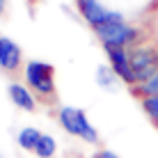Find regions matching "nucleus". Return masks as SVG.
<instances>
[{
  "mask_svg": "<svg viewBox=\"0 0 158 158\" xmlns=\"http://www.w3.org/2000/svg\"><path fill=\"white\" fill-rule=\"evenodd\" d=\"M96 37L101 39L103 48L108 46H119V48H131L135 46V44H142V30L135 28V25L126 23V19H124L119 12H112L110 19L106 21L103 25L99 28H94Z\"/></svg>",
  "mask_w": 158,
  "mask_h": 158,
  "instance_id": "1",
  "label": "nucleus"
},
{
  "mask_svg": "<svg viewBox=\"0 0 158 158\" xmlns=\"http://www.w3.org/2000/svg\"><path fill=\"white\" fill-rule=\"evenodd\" d=\"M23 78L28 87L35 92L37 99L44 103H55L57 101V85H55V69L53 64L44 60H30L23 67Z\"/></svg>",
  "mask_w": 158,
  "mask_h": 158,
  "instance_id": "2",
  "label": "nucleus"
},
{
  "mask_svg": "<svg viewBox=\"0 0 158 158\" xmlns=\"http://www.w3.org/2000/svg\"><path fill=\"white\" fill-rule=\"evenodd\" d=\"M57 124L73 138L85 140L87 144H99V133L87 119V112L73 106H60L57 108Z\"/></svg>",
  "mask_w": 158,
  "mask_h": 158,
  "instance_id": "3",
  "label": "nucleus"
},
{
  "mask_svg": "<svg viewBox=\"0 0 158 158\" xmlns=\"http://www.w3.org/2000/svg\"><path fill=\"white\" fill-rule=\"evenodd\" d=\"M131 67H133L135 80L142 83L151 73L158 71V46L156 44H135L128 48Z\"/></svg>",
  "mask_w": 158,
  "mask_h": 158,
  "instance_id": "4",
  "label": "nucleus"
},
{
  "mask_svg": "<svg viewBox=\"0 0 158 158\" xmlns=\"http://www.w3.org/2000/svg\"><path fill=\"white\" fill-rule=\"evenodd\" d=\"M106 51V57H108V67L117 73V78L122 80L124 85L128 87H135L138 80H135V73H133V67H131V57H128V48H119V46H108L103 48Z\"/></svg>",
  "mask_w": 158,
  "mask_h": 158,
  "instance_id": "5",
  "label": "nucleus"
},
{
  "mask_svg": "<svg viewBox=\"0 0 158 158\" xmlns=\"http://www.w3.org/2000/svg\"><path fill=\"white\" fill-rule=\"evenodd\" d=\"M23 67V51L14 39L0 35V69L7 73H16Z\"/></svg>",
  "mask_w": 158,
  "mask_h": 158,
  "instance_id": "6",
  "label": "nucleus"
},
{
  "mask_svg": "<svg viewBox=\"0 0 158 158\" xmlns=\"http://www.w3.org/2000/svg\"><path fill=\"white\" fill-rule=\"evenodd\" d=\"M76 9H78V14L83 16L92 28L103 25L112 14V9H106L99 0H76Z\"/></svg>",
  "mask_w": 158,
  "mask_h": 158,
  "instance_id": "7",
  "label": "nucleus"
},
{
  "mask_svg": "<svg viewBox=\"0 0 158 158\" xmlns=\"http://www.w3.org/2000/svg\"><path fill=\"white\" fill-rule=\"evenodd\" d=\"M7 94H9V101H12L16 108H21V110H25V112H35L37 110V96H35V92H32L28 85L9 83Z\"/></svg>",
  "mask_w": 158,
  "mask_h": 158,
  "instance_id": "8",
  "label": "nucleus"
},
{
  "mask_svg": "<svg viewBox=\"0 0 158 158\" xmlns=\"http://www.w3.org/2000/svg\"><path fill=\"white\" fill-rule=\"evenodd\" d=\"M39 138H41V131H37L35 126H23L19 131V135H16V144L23 151H35Z\"/></svg>",
  "mask_w": 158,
  "mask_h": 158,
  "instance_id": "9",
  "label": "nucleus"
},
{
  "mask_svg": "<svg viewBox=\"0 0 158 158\" xmlns=\"http://www.w3.org/2000/svg\"><path fill=\"white\" fill-rule=\"evenodd\" d=\"M131 94L138 96V99H147V96H156L158 94V71L151 73L147 80L138 83L135 87H131Z\"/></svg>",
  "mask_w": 158,
  "mask_h": 158,
  "instance_id": "10",
  "label": "nucleus"
},
{
  "mask_svg": "<svg viewBox=\"0 0 158 158\" xmlns=\"http://www.w3.org/2000/svg\"><path fill=\"white\" fill-rule=\"evenodd\" d=\"M37 158H53L57 154V142H55V138L53 135H48V133H41V138H39V142H37L35 147V151H32Z\"/></svg>",
  "mask_w": 158,
  "mask_h": 158,
  "instance_id": "11",
  "label": "nucleus"
},
{
  "mask_svg": "<svg viewBox=\"0 0 158 158\" xmlns=\"http://www.w3.org/2000/svg\"><path fill=\"white\" fill-rule=\"evenodd\" d=\"M96 80H99V85L103 87V89H115L117 83H122L110 67H99L96 69Z\"/></svg>",
  "mask_w": 158,
  "mask_h": 158,
  "instance_id": "12",
  "label": "nucleus"
},
{
  "mask_svg": "<svg viewBox=\"0 0 158 158\" xmlns=\"http://www.w3.org/2000/svg\"><path fill=\"white\" fill-rule=\"evenodd\" d=\"M140 106H142V112L149 117V122H154L158 126V94L156 96H147V99H140Z\"/></svg>",
  "mask_w": 158,
  "mask_h": 158,
  "instance_id": "13",
  "label": "nucleus"
},
{
  "mask_svg": "<svg viewBox=\"0 0 158 158\" xmlns=\"http://www.w3.org/2000/svg\"><path fill=\"white\" fill-rule=\"evenodd\" d=\"M92 158H119V156L115 154V151H110V149H99Z\"/></svg>",
  "mask_w": 158,
  "mask_h": 158,
  "instance_id": "14",
  "label": "nucleus"
},
{
  "mask_svg": "<svg viewBox=\"0 0 158 158\" xmlns=\"http://www.w3.org/2000/svg\"><path fill=\"white\" fill-rule=\"evenodd\" d=\"M5 9H7V0H0V16L5 14Z\"/></svg>",
  "mask_w": 158,
  "mask_h": 158,
  "instance_id": "15",
  "label": "nucleus"
}]
</instances>
